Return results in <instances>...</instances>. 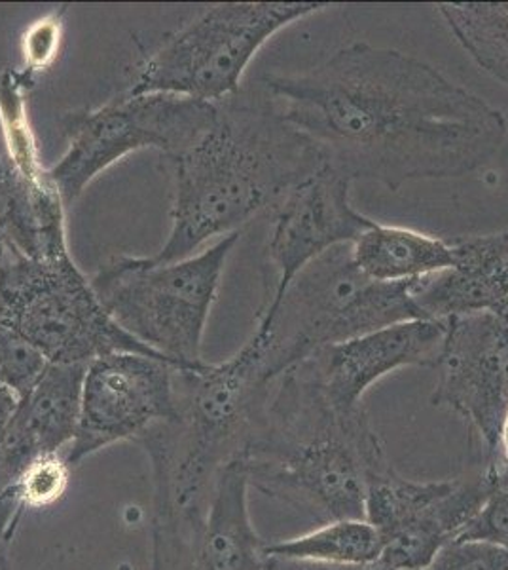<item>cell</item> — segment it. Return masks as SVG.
Returning a JSON list of instances; mask_svg holds the SVG:
<instances>
[{
    "instance_id": "1",
    "label": "cell",
    "mask_w": 508,
    "mask_h": 570,
    "mask_svg": "<svg viewBox=\"0 0 508 570\" xmlns=\"http://www.w3.org/2000/svg\"><path fill=\"white\" fill-rule=\"evenodd\" d=\"M266 96L346 181L397 193L469 176L501 150L507 120L421 59L355 42L321 66L268 75Z\"/></svg>"
},
{
    "instance_id": "2",
    "label": "cell",
    "mask_w": 508,
    "mask_h": 570,
    "mask_svg": "<svg viewBox=\"0 0 508 570\" xmlns=\"http://www.w3.org/2000/svg\"><path fill=\"white\" fill-rule=\"evenodd\" d=\"M173 164L171 230L156 263L187 259L283 202L322 168L306 137L285 120L268 96L217 104L211 128Z\"/></svg>"
},
{
    "instance_id": "3",
    "label": "cell",
    "mask_w": 508,
    "mask_h": 570,
    "mask_svg": "<svg viewBox=\"0 0 508 570\" xmlns=\"http://www.w3.org/2000/svg\"><path fill=\"white\" fill-rule=\"evenodd\" d=\"M239 456L251 489L322 525L367 519L368 483L391 464L365 409L336 407L298 365L279 376L265 428Z\"/></svg>"
},
{
    "instance_id": "4",
    "label": "cell",
    "mask_w": 508,
    "mask_h": 570,
    "mask_svg": "<svg viewBox=\"0 0 508 570\" xmlns=\"http://www.w3.org/2000/svg\"><path fill=\"white\" fill-rule=\"evenodd\" d=\"M239 236L228 234L173 263L120 255L93 274L91 285L128 335L166 357L175 370H198L206 363L201 346L207 320Z\"/></svg>"
},
{
    "instance_id": "5",
    "label": "cell",
    "mask_w": 508,
    "mask_h": 570,
    "mask_svg": "<svg viewBox=\"0 0 508 570\" xmlns=\"http://www.w3.org/2000/svg\"><path fill=\"white\" fill-rule=\"evenodd\" d=\"M410 284L373 282L355 266L351 246L335 247L298 274L270 318L257 322L255 337L279 379L325 346L425 320Z\"/></svg>"
},
{
    "instance_id": "6",
    "label": "cell",
    "mask_w": 508,
    "mask_h": 570,
    "mask_svg": "<svg viewBox=\"0 0 508 570\" xmlns=\"http://www.w3.org/2000/svg\"><path fill=\"white\" fill-rule=\"evenodd\" d=\"M0 325L26 338L48 363L90 365L117 352L168 362L112 320L71 253L53 259L10 253L0 266Z\"/></svg>"
},
{
    "instance_id": "7",
    "label": "cell",
    "mask_w": 508,
    "mask_h": 570,
    "mask_svg": "<svg viewBox=\"0 0 508 570\" xmlns=\"http://www.w3.org/2000/svg\"><path fill=\"white\" fill-rule=\"evenodd\" d=\"M330 8L325 2H222L163 40L129 94H173L206 104L238 96L258 50L285 27Z\"/></svg>"
},
{
    "instance_id": "8",
    "label": "cell",
    "mask_w": 508,
    "mask_h": 570,
    "mask_svg": "<svg viewBox=\"0 0 508 570\" xmlns=\"http://www.w3.org/2000/svg\"><path fill=\"white\" fill-rule=\"evenodd\" d=\"M217 118V105L173 94H129L64 124L67 150L50 177L71 206L93 179L131 153L158 150L168 158L182 155Z\"/></svg>"
},
{
    "instance_id": "9",
    "label": "cell",
    "mask_w": 508,
    "mask_h": 570,
    "mask_svg": "<svg viewBox=\"0 0 508 570\" xmlns=\"http://www.w3.org/2000/svg\"><path fill=\"white\" fill-rule=\"evenodd\" d=\"M497 485L486 472L446 481H412L395 468L368 483L367 521L380 532V563L424 570L438 551L477 518Z\"/></svg>"
},
{
    "instance_id": "10",
    "label": "cell",
    "mask_w": 508,
    "mask_h": 570,
    "mask_svg": "<svg viewBox=\"0 0 508 570\" xmlns=\"http://www.w3.org/2000/svg\"><path fill=\"white\" fill-rule=\"evenodd\" d=\"M435 407H446L469 424L486 461L484 472L497 485L508 422V324L496 314L446 322L438 354Z\"/></svg>"
},
{
    "instance_id": "11",
    "label": "cell",
    "mask_w": 508,
    "mask_h": 570,
    "mask_svg": "<svg viewBox=\"0 0 508 570\" xmlns=\"http://www.w3.org/2000/svg\"><path fill=\"white\" fill-rule=\"evenodd\" d=\"M177 370L158 357L117 352L86 367L77 438L67 451L72 468L120 443L139 441L177 415Z\"/></svg>"
},
{
    "instance_id": "12",
    "label": "cell",
    "mask_w": 508,
    "mask_h": 570,
    "mask_svg": "<svg viewBox=\"0 0 508 570\" xmlns=\"http://www.w3.org/2000/svg\"><path fill=\"white\" fill-rule=\"evenodd\" d=\"M343 177L322 166L277 206L266 249V293L257 322L276 312L290 284L306 266L338 246H351L373 220L349 200Z\"/></svg>"
},
{
    "instance_id": "13",
    "label": "cell",
    "mask_w": 508,
    "mask_h": 570,
    "mask_svg": "<svg viewBox=\"0 0 508 570\" xmlns=\"http://www.w3.org/2000/svg\"><path fill=\"white\" fill-rule=\"evenodd\" d=\"M446 337V322L414 320L389 325L346 343L330 344L298 367L336 407H362V395L392 371L437 365Z\"/></svg>"
},
{
    "instance_id": "14",
    "label": "cell",
    "mask_w": 508,
    "mask_h": 570,
    "mask_svg": "<svg viewBox=\"0 0 508 570\" xmlns=\"http://www.w3.org/2000/svg\"><path fill=\"white\" fill-rule=\"evenodd\" d=\"M456 263L410 284L425 320L450 322L475 314L508 311V233L454 238Z\"/></svg>"
},
{
    "instance_id": "15",
    "label": "cell",
    "mask_w": 508,
    "mask_h": 570,
    "mask_svg": "<svg viewBox=\"0 0 508 570\" xmlns=\"http://www.w3.org/2000/svg\"><path fill=\"white\" fill-rule=\"evenodd\" d=\"M86 367L48 363L39 381L21 395L4 453L7 487L37 456L71 448L80 422Z\"/></svg>"
},
{
    "instance_id": "16",
    "label": "cell",
    "mask_w": 508,
    "mask_h": 570,
    "mask_svg": "<svg viewBox=\"0 0 508 570\" xmlns=\"http://www.w3.org/2000/svg\"><path fill=\"white\" fill-rule=\"evenodd\" d=\"M249 489L241 456L220 470L206 515L193 531L185 570H265L268 542L252 525Z\"/></svg>"
},
{
    "instance_id": "17",
    "label": "cell",
    "mask_w": 508,
    "mask_h": 570,
    "mask_svg": "<svg viewBox=\"0 0 508 570\" xmlns=\"http://www.w3.org/2000/svg\"><path fill=\"white\" fill-rule=\"evenodd\" d=\"M64 202L50 169H23L0 158V223L13 255L53 259L69 252Z\"/></svg>"
},
{
    "instance_id": "18",
    "label": "cell",
    "mask_w": 508,
    "mask_h": 570,
    "mask_svg": "<svg viewBox=\"0 0 508 570\" xmlns=\"http://www.w3.org/2000/svg\"><path fill=\"white\" fill-rule=\"evenodd\" d=\"M351 255L360 273L381 284H406L456 263L450 240L376 220L351 244Z\"/></svg>"
},
{
    "instance_id": "19",
    "label": "cell",
    "mask_w": 508,
    "mask_h": 570,
    "mask_svg": "<svg viewBox=\"0 0 508 570\" xmlns=\"http://www.w3.org/2000/svg\"><path fill=\"white\" fill-rule=\"evenodd\" d=\"M437 10L472 61L508 88V2H442Z\"/></svg>"
},
{
    "instance_id": "20",
    "label": "cell",
    "mask_w": 508,
    "mask_h": 570,
    "mask_svg": "<svg viewBox=\"0 0 508 570\" xmlns=\"http://www.w3.org/2000/svg\"><path fill=\"white\" fill-rule=\"evenodd\" d=\"M380 532L367 519H340L309 534L266 546L268 556L330 564L380 563Z\"/></svg>"
},
{
    "instance_id": "21",
    "label": "cell",
    "mask_w": 508,
    "mask_h": 570,
    "mask_svg": "<svg viewBox=\"0 0 508 570\" xmlns=\"http://www.w3.org/2000/svg\"><path fill=\"white\" fill-rule=\"evenodd\" d=\"M72 466L61 453L42 454L29 462L0 497L12 510V527L18 531L27 512H42L59 504L69 491Z\"/></svg>"
},
{
    "instance_id": "22",
    "label": "cell",
    "mask_w": 508,
    "mask_h": 570,
    "mask_svg": "<svg viewBox=\"0 0 508 570\" xmlns=\"http://www.w3.org/2000/svg\"><path fill=\"white\" fill-rule=\"evenodd\" d=\"M46 357L26 338L0 325V384L16 394H26L46 370Z\"/></svg>"
},
{
    "instance_id": "23",
    "label": "cell",
    "mask_w": 508,
    "mask_h": 570,
    "mask_svg": "<svg viewBox=\"0 0 508 570\" xmlns=\"http://www.w3.org/2000/svg\"><path fill=\"white\" fill-rule=\"evenodd\" d=\"M424 570H508V550L486 540L456 538Z\"/></svg>"
},
{
    "instance_id": "24",
    "label": "cell",
    "mask_w": 508,
    "mask_h": 570,
    "mask_svg": "<svg viewBox=\"0 0 508 570\" xmlns=\"http://www.w3.org/2000/svg\"><path fill=\"white\" fill-rule=\"evenodd\" d=\"M63 13L64 8L53 10L42 20L34 21L23 35V71L29 72L32 78L50 69L58 59L59 45L63 37Z\"/></svg>"
},
{
    "instance_id": "25",
    "label": "cell",
    "mask_w": 508,
    "mask_h": 570,
    "mask_svg": "<svg viewBox=\"0 0 508 570\" xmlns=\"http://www.w3.org/2000/svg\"><path fill=\"white\" fill-rule=\"evenodd\" d=\"M457 538L486 540L508 550V487L497 489L477 518Z\"/></svg>"
},
{
    "instance_id": "26",
    "label": "cell",
    "mask_w": 508,
    "mask_h": 570,
    "mask_svg": "<svg viewBox=\"0 0 508 570\" xmlns=\"http://www.w3.org/2000/svg\"><path fill=\"white\" fill-rule=\"evenodd\" d=\"M20 394L0 384V497L7 493L8 489L4 480V453H7L8 435H10L13 416L20 407Z\"/></svg>"
},
{
    "instance_id": "27",
    "label": "cell",
    "mask_w": 508,
    "mask_h": 570,
    "mask_svg": "<svg viewBox=\"0 0 508 570\" xmlns=\"http://www.w3.org/2000/svg\"><path fill=\"white\" fill-rule=\"evenodd\" d=\"M265 570H395L386 564H330L317 563V561H302V559L279 558L268 556Z\"/></svg>"
},
{
    "instance_id": "28",
    "label": "cell",
    "mask_w": 508,
    "mask_h": 570,
    "mask_svg": "<svg viewBox=\"0 0 508 570\" xmlns=\"http://www.w3.org/2000/svg\"><path fill=\"white\" fill-rule=\"evenodd\" d=\"M10 246H8L7 234H4V228H2V223H0V266L7 263L8 257H10Z\"/></svg>"
},
{
    "instance_id": "29",
    "label": "cell",
    "mask_w": 508,
    "mask_h": 570,
    "mask_svg": "<svg viewBox=\"0 0 508 570\" xmlns=\"http://www.w3.org/2000/svg\"><path fill=\"white\" fill-rule=\"evenodd\" d=\"M502 320H505V322H507V324H508V311L505 312V316H502Z\"/></svg>"
},
{
    "instance_id": "30",
    "label": "cell",
    "mask_w": 508,
    "mask_h": 570,
    "mask_svg": "<svg viewBox=\"0 0 508 570\" xmlns=\"http://www.w3.org/2000/svg\"><path fill=\"white\" fill-rule=\"evenodd\" d=\"M507 279H508V265H507Z\"/></svg>"
}]
</instances>
